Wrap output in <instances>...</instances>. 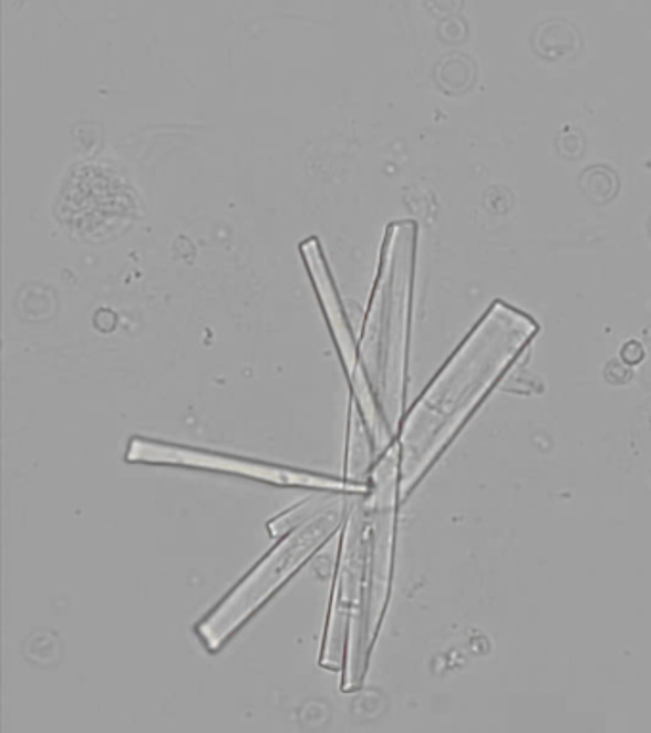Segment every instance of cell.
Returning a JSON list of instances; mask_svg holds the SVG:
<instances>
[{
	"instance_id": "obj_1",
	"label": "cell",
	"mask_w": 651,
	"mask_h": 733,
	"mask_svg": "<svg viewBox=\"0 0 651 733\" xmlns=\"http://www.w3.org/2000/svg\"><path fill=\"white\" fill-rule=\"evenodd\" d=\"M537 326L526 313L497 302L442 369L400 430V498L428 471L472 409L499 381L531 340Z\"/></svg>"
},
{
	"instance_id": "obj_2",
	"label": "cell",
	"mask_w": 651,
	"mask_h": 733,
	"mask_svg": "<svg viewBox=\"0 0 651 733\" xmlns=\"http://www.w3.org/2000/svg\"><path fill=\"white\" fill-rule=\"evenodd\" d=\"M416 226L392 224L382 250L381 273L374 285L360 344L361 365L390 430L402 424L405 395V350L410 326L411 283L415 268Z\"/></svg>"
},
{
	"instance_id": "obj_3",
	"label": "cell",
	"mask_w": 651,
	"mask_h": 733,
	"mask_svg": "<svg viewBox=\"0 0 651 733\" xmlns=\"http://www.w3.org/2000/svg\"><path fill=\"white\" fill-rule=\"evenodd\" d=\"M347 516V503L337 497L316 518L281 537L278 545L258 561L255 569H250L249 574L242 577L241 582L223 602L218 603L202 623H197L195 632L202 638L205 648L213 653L223 650L229 638L234 637L306 561L334 539L340 527L344 526Z\"/></svg>"
},
{
	"instance_id": "obj_4",
	"label": "cell",
	"mask_w": 651,
	"mask_h": 733,
	"mask_svg": "<svg viewBox=\"0 0 651 733\" xmlns=\"http://www.w3.org/2000/svg\"><path fill=\"white\" fill-rule=\"evenodd\" d=\"M365 495H358L342 526L319 664L342 671V690L355 692L368 672V585H365Z\"/></svg>"
},
{
	"instance_id": "obj_5",
	"label": "cell",
	"mask_w": 651,
	"mask_h": 733,
	"mask_svg": "<svg viewBox=\"0 0 651 733\" xmlns=\"http://www.w3.org/2000/svg\"><path fill=\"white\" fill-rule=\"evenodd\" d=\"M126 463L163 464V466H184L195 471L220 472L231 476L249 477L255 482L279 485V487H306L316 492L347 493V495H368L369 484H358L350 479L297 471L281 464L264 463L252 458L234 457L216 451L197 450L176 443L157 442L147 437H132L125 453Z\"/></svg>"
},
{
	"instance_id": "obj_6",
	"label": "cell",
	"mask_w": 651,
	"mask_h": 733,
	"mask_svg": "<svg viewBox=\"0 0 651 733\" xmlns=\"http://www.w3.org/2000/svg\"><path fill=\"white\" fill-rule=\"evenodd\" d=\"M348 422L350 424H348L347 479L358 484H369L376 451L365 419L355 402L354 405H350Z\"/></svg>"
},
{
	"instance_id": "obj_7",
	"label": "cell",
	"mask_w": 651,
	"mask_h": 733,
	"mask_svg": "<svg viewBox=\"0 0 651 733\" xmlns=\"http://www.w3.org/2000/svg\"><path fill=\"white\" fill-rule=\"evenodd\" d=\"M339 497L337 493L318 492L312 497L304 498L302 503L292 506L283 514H279L278 518L270 519L268 529H270L271 537L281 539L287 533H291L297 527L304 526L306 522L316 518L321 510H326L327 506L333 503L334 498Z\"/></svg>"
}]
</instances>
